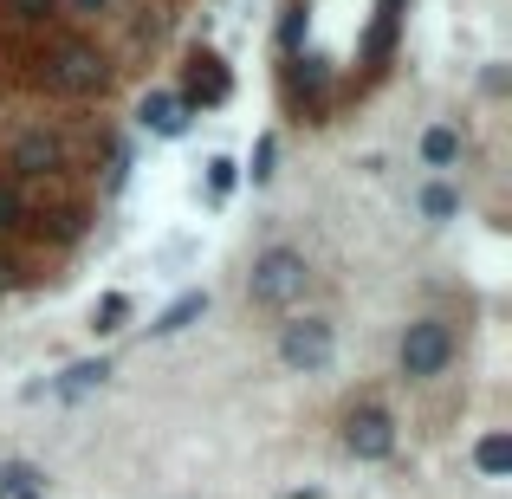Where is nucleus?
I'll use <instances>...</instances> for the list:
<instances>
[{"instance_id": "obj_1", "label": "nucleus", "mask_w": 512, "mask_h": 499, "mask_svg": "<svg viewBox=\"0 0 512 499\" xmlns=\"http://www.w3.org/2000/svg\"><path fill=\"white\" fill-rule=\"evenodd\" d=\"M312 292V260L299 247H266L253 253V273H247V299L266 305V312H292V305Z\"/></svg>"}, {"instance_id": "obj_2", "label": "nucleus", "mask_w": 512, "mask_h": 499, "mask_svg": "<svg viewBox=\"0 0 512 499\" xmlns=\"http://www.w3.org/2000/svg\"><path fill=\"white\" fill-rule=\"evenodd\" d=\"M39 85H46L52 98H98V91L111 85V59H104L91 39H65V46H52L46 59H39Z\"/></svg>"}, {"instance_id": "obj_3", "label": "nucleus", "mask_w": 512, "mask_h": 499, "mask_svg": "<svg viewBox=\"0 0 512 499\" xmlns=\"http://www.w3.org/2000/svg\"><path fill=\"white\" fill-rule=\"evenodd\" d=\"M72 169V137L59 124H26L7 143V175L13 182H52V175Z\"/></svg>"}, {"instance_id": "obj_4", "label": "nucleus", "mask_w": 512, "mask_h": 499, "mask_svg": "<svg viewBox=\"0 0 512 499\" xmlns=\"http://www.w3.org/2000/svg\"><path fill=\"white\" fill-rule=\"evenodd\" d=\"M454 325L448 318H415V325H402V344H396V370L409 376V383H435L441 370L454 363Z\"/></svg>"}, {"instance_id": "obj_5", "label": "nucleus", "mask_w": 512, "mask_h": 499, "mask_svg": "<svg viewBox=\"0 0 512 499\" xmlns=\"http://www.w3.org/2000/svg\"><path fill=\"white\" fill-rule=\"evenodd\" d=\"M331 357H338V331H331V318H292L286 331H279V363H286L292 376H325Z\"/></svg>"}, {"instance_id": "obj_6", "label": "nucleus", "mask_w": 512, "mask_h": 499, "mask_svg": "<svg viewBox=\"0 0 512 499\" xmlns=\"http://www.w3.org/2000/svg\"><path fill=\"white\" fill-rule=\"evenodd\" d=\"M344 454L350 461H389L396 454V415L383 409V402H357V409L344 415Z\"/></svg>"}, {"instance_id": "obj_7", "label": "nucleus", "mask_w": 512, "mask_h": 499, "mask_svg": "<svg viewBox=\"0 0 512 499\" xmlns=\"http://www.w3.org/2000/svg\"><path fill=\"white\" fill-rule=\"evenodd\" d=\"M175 98H182L188 111H221V104L234 98V72H227L214 52H195V59H188V78H182V91H175Z\"/></svg>"}, {"instance_id": "obj_8", "label": "nucleus", "mask_w": 512, "mask_h": 499, "mask_svg": "<svg viewBox=\"0 0 512 499\" xmlns=\"http://www.w3.org/2000/svg\"><path fill=\"white\" fill-rule=\"evenodd\" d=\"M104 376H111V357H85V363H72V370L59 376V383H33L26 389V396H59V402H78V396H91V389L104 383Z\"/></svg>"}, {"instance_id": "obj_9", "label": "nucleus", "mask_w": 512, "mask_h": 499, "mask_svg": "<svg viewBox=\"0 0 512 499\" xmlns=\"http://www.w3.org/2000/svg\"><path fill=\"white\" fill-rule=\"evenodd\" d=\"M286 91H292V104H305V111H325L331 104V72H325V59H292L286 65Z\"/></svg>"}, {"instance_id": "obj_10", "label": "nucleus", "mask_w": 512, "mask_h": 499, "mask_svg": "<svg viewBox=\"0 0 512 499\" xmlns=\"http://www.w3.org/2000/svg\"><path fill=\"white\" fill-rule=\"evenodd\" d=\"M85 227H91V214L85 208H39V214H26V234L33 240H46V247H72V240H85Z\"/></svg>"}, {"instance_id": "obj_11", "label": "nucleus", "mask_w": 512, "mask_h": 499, "mask_svg": "<svg viewBox=\"0 0 512 499\" xmlns=\"http://www.w3.org/2000/svg\"><path fill=\"white\" fill-rule=\"evenodd\" d=\"M188 117H195V111H188V104L175 98V91H150V98L137 104V124L150 130V137H182Z\"/></svg>"}, {"instance_id": "obj_12", "label": "nucleus", "mask_w": 512, "mask_h": 499, "mask_svg": "<svg viewBox=\"0 0 512 499\" xmlns=\"http://www.w3.org/2000/svg\"><path fill=\"white\" fill-rule=\"evenodd\" d=\"M422 163L428 169H454L461 163V130L454 124H428L422 130Z\"/></svg>"}, {"instance_id": "obj_13", "label": "nucleus", "mask_w": 512, "mask_h": 499, "mask_svg": "<svg viewBox=\"0 0 512 499\" xmlns=\"http://www.w3.org/2000/svg\"><path fill=\"white\" fill-rule=\"evenodd\" d=\"M0 499H46V474L33 461H7L0 467Z\"/></svg>"}, {"instance_id": "obj_14", "label": "nucleus", "mask_w": 512, "mask_h": 499, "mask_svg": "<svg viewBox=\"0 0 512 499\" xmlns=\"http://www.w3.org/2000/svg\"><path fill=\"white\" fill-rule=\"evenodd\" d=\"M195 318H208V292H182V299H175L169 312L150 325V337H175V331H188V325H195Z\"/></svg>"}, {"instance_id": "obj_15", "label": "nucleus", "mask_w": 512, "mask_h": 499, "mask_svg": "<svg viewBox=\"0 0 512 499\" xmlns=\"http://www.w3.org/2000/svg\"><path fill=\"white\" fill-rule=\"evenodd\" d=\"M26 214H33V208H26V188H20V182H13V175H7V169H0V240H13V234H26Z\"/></svg>"}, {"instance_id": "obj_16", "label": "nucleus", "mask_w": 512, "mask_h": 499, "mask_svg": "<svg viewBox=\"0 0 512 499\" xmlns=\"http://www.w3.org/2000/svg\"><path fill=\"white\" fill-rule=\"evenodd\" d=\"M474 467L487 480H506V467H512V441L500 435V428H493V435H480V448H474Z\"/></svg>"}, {"instance_id": "obj_17", "label": "nucleus", "mask_w": 512, "mask_h": 499, "mask_svg": "<svg viewBox=\"0 0 512 499\" xmlns=\"http://www.w3.org/2000/svg\"><path fill=\"white\" fill-rule=\"evenodd\" d=\"M415 201H422L428 221H454V214H461V188H454V182H428Z\"/></svg>"}, {"instance_id": "obj_18", "label": "nucleus", "mask_w": 512, "mask_h": 499, "mask_svg": "<svg viewBox=\"0 0 512 499\" xmlns=\"http://www.w3.org/2000/svg\"><path fill=\"white\" fill-rule=\"evenodd\" d=\"M124 318H130V292H104L98 312H91V331L111 337V331H124Z\"/></svg>"}, {"instance_id": "obj_19", "label": "nucleus", "mask_w": 512, "mask_h": 499, "mask_svg": "<svg viewBox=\"0 0 512 499\" xmlns=\"http://www.w3.org/2000/svg\"><path fill=\"white\" fill-rule=\"evenodd\" d=\"M52 7H59V0H7V20L13 26H46Z\"/></svg>"}, {"instance_id": "obj_20", "label": "nucleus", "mask_w": 512, "mask_h": 499, "mask_svg": "<svg viewBox=\"0 0 512 499\" xmlns=\"http://www.w3.org/2000/svg\"><path fill=\"white\" fill-rule=\"evenodd\" d=\"M234 182H240V163H234V156H208V195L221 201Z\"/></svg>"}, {"instance_id": "obj_21", "label": "nucleus", "mask_w": 512, "mask_h": 499, "mask_svg": "<svg viewBox=\"0 0 512 499\" xmlns=\"http://www.w3.org/2000/svg\"><path fill=\"white\" fill-rule=\"evenodd\" d=\"M273 163H279V137H260V143H253L247 175H253V182H273Z\"/></svg>"}, {"instance_id": "obj_22", "label": "nucleus", "mask_w": 512, "mask_h": 499, "mask_svg": "<svg viewBox=\"0 0 512 499\" xmlns=\"http://www.w3.org/2000/svg\"><path fill=\"white\" fill-rule=\"evenodd\" d=\"M13 286H26V260L0 240V292H13Z\"/></svg>"}, {"instance_id": "obj_23", "label": "nucleus", "mask_w": 512, "mask_h": 499, "mask_svg": "<svg viewBox=\"0 0 512 499\" xmlns=\"http://www.w3.org/2000/svg\"><path fill=\"white\" fill-rule=\"evenodd\" d=\"M65 7H72L78 20H85V13H104V7H111V0H65Z\"/></svg>"}, {"instance_id": "obj_24", "label": "nucleus", "mask_w": 512, "mask_h": 499, "mask_svg": "<svg viewBox=\"0 0 512 499\" xmlns=\"http://www.w3.org/2000/svg\"><path fill=\"white\" fill-rule=\"evenodd\" d=\"M286 499H318V493H312V487H299V493H286Z\"/></svg>"}]
</instances>
